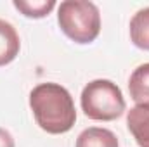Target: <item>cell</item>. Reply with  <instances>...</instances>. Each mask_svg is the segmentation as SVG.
Wrapping results in <instances>:
<instances>
[{
	"instance_id": "cell-9",
	"label": "cell",
	"mask_w": 149,
	"mask_h": 147,
	"mask_svg": "<svg viewBox=\"0 0 149 147\" xmlns=\"http://www.w3.org/2000/svg\"><path fill=\"white\" fill-rule=\"evenodd\" d=\"M12 5L26 17H33V19H40L49 16L54 7L57 5L54 0H40V2H26V0H14Z\"/></svg>"
},
{
	"instance_id": "cell-4",
	"label": "cell",
	"mask_w": 149,
	"mask_h": 147,
	"mask_svg": "<svg viewBox=\"0 0 149 147\" xmlns=\"http://www.w3.org/2000/svg\"><path fill=\"white\" fill-rule=\"evenodd\" d=\"M127 126L139 147H149V106H135L127 114Z\"/></svg>"
},
{
	"instance_id": "cell-5",
	"label": "cell",
	"mask_w": 149,
	"mask_h": 147,
	"mask_svg": "<svg viewBox=\"0 0 149 147\" xmlns=\"http://www.w3.org/2000/svg\"><path fill=\"white\" fill-rule=\"evenodd\" d=\"M21 49V40L16 31V28L5 21L0 19V66H7L10 64Z\"/></svg>"
},
{
	"instance_id": "cell-7",
	"label": "cell",
	"mask_w": 149,
	"mask_h": 147,
	"mask_svg": "<svg viewBox=\"0 0 149 147\" xmlns=\"http://www.w3.org/2000/svg\"><path fill=\"white\" fill-rule=\"evenodd\" d=\"M74 147H118V139L108 128L92 126L78 135Z\"/></svg>"
},
{
	"instance_id": "cell-3",
	"label": "cell",
	"mask_w": 149,
	"mask_h": 147,
	"mask_svg": "<svg viewBox=\"0 0 149 147\" xmlns=\"http://www.w3.org/2000/svg\"><path fill=\"white\" fill-rule=\"evenodd\" d=\"M81 109L87 118L95 121H113L125 112V99L111 80H94L81 92Z\"/></svg>"
},
{
	"instance_id": "cell-6",
	"label": "cell",
	"mask_w": 149,
	"mask_h": 147,
	"mask_svg": "<svg viewBox=\"0 0 149 147\" xmlns=\"http://www.w3.org/2000/svg\"><path fill=\"white\" fill-rule=\"evenodd\" d=\"M128 92L137 106H149V62L141 64L130 74Z\"/></svg>"
},
{
	"instance_id": "cell-10",
	"label": "cell",
	"mask_w": 149,
	"mask_h": 147,
	"mask_svg": "<svg viewBox=\"0 0 149 147\" xmlns=\"http://www.w3.org/2000/svg\"><path fill=\"white\" fill-rule=\"evenodd\" d=\"M0 147H16L12 135L5 128H0Z\"/></svg>"
},
{
	"instance_id": "cell-1",
	"label": "cell",
	"mask_w": 149,
	"mask_h": 147,
	"mask_svg": "<svg viewBox=\"0 0 149 147\" xmlns=\"http://www.w3.org/2000/svg\"><path fill=\"white\" fill-rule=\"evenodd\" d=\"M30 107L37 125L50 135L73 128L76 109L71 94L59 83H40L30 92Z\"/></svg>"
},
{
	"instance_id": "cell-2",
	"label": "cell",
	"mask_w": 149,
	"mask_h": 147,
	"mask_svg": "<svg viewBox=\"0 0 149 147\" xmlns=\"http://www.w3.org/2000/svg\"><path fill=\"white\" fill-rule=\"evenodd\" d=\"M61 31L74 43H92L101 33V12L94 2L64 0L57 7Z\"/></svg>"
},
{
	"instance_id": "cell-8",
	"label": "cell",
	"mask_w": 149,
	"mask_h": 147,
	"mask_svg": "<svg viewBox=\"0 0 149 147\" xmlns=\"http://www.w3.org/2000/svg\"><path fill=\"white\" fill-rule=\"evenodd\" d=\"M130 40L137 49L149 50V7L141 9L130 19Z\"/></svg>"
}]
</instances>
